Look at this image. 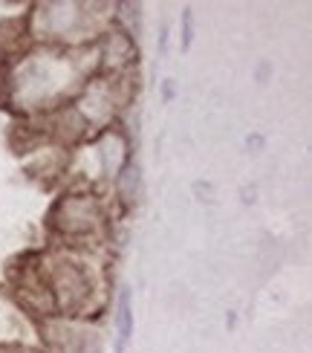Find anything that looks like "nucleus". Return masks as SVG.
Here are the masks:
<instances>
[{
  "instance_id": "nucleus-10",
  "label": "nucleus",
  "mask_w": 312,
  "mask_h": 353,
  "mask_svg": "<svg viewBox=\"0 0 312 353\" xmlns=\"http://www.w3.org/2000/svg\"><path fill=\"white\" fill-rule=\"evenodd\" d=\"M191 41H194V9H183V50H191Z\"/></svg>"
},
{
  "instance_id": "nucleus-1",
  "label": "nucleus",
  "mask_w": 312,
  "mask_h": 353,
  "mask_svg": "<svg viewBox=\"0 0 312 353\" xmlns=\"http://www.w3.org/2000/svg\"><path fill=\"white\" fill-rule=\"evenodd\" d=\"M101 72L96 43L35 47L12 58L0 72V99L21 116H50L70 105L81 87Z\"/></svg>"
},
{
  "instance_id": "nucleus-9",
  "label": "nucleus",
  "mask_w": 312,
  "mask_h": 353,
  "mask_svg": "<svg viewBox=\"0 0 312 353\" xmlns=\"http://www.w3.org/2000/svg\"><path fill=\"white\" fill-rule=\"evenodd\" d=\"M116 200L125 205V209H130V205H136V200H139V165L136 163H130L122 174L116 176Z\"/></svg>"
},
{
  "instance_id": "nucleus-6",
  "label": "nucleus",
  "mask_w": 312,
  "mask_h": 353,
  "mask_svg": "<svg viewBox=\"0 0 312 353\" xmlns=\"http://www.w3.org/2000/svg\"><path fill=\"white\" fill-rule=\"evenodd\" d=\"M43 353H101L98 330L87 325V319L50 316L38 327Z\"/></svg>"
},
{
  "instance_id": "nucleus-7",
  "label": "nucleus",
  "mask_w": 312,
  "mask_h": 353,
  "mask_svg": "<svg viewBox=\"0 0 312 353\" xmlns=\"http://www.w3.org/2000/svg\"><path fill=\"white\" fill-rule=\"evenodd\" d=\"M18 345L38 347L41 345L38 325L18 304V299L0 287V347H18Z\"/></svg>"
},
{
  "instance_id": "nucleus-4",
  "label": "nucleus",
  "mask_w": 312,
  "mask_h": 353,
  "mask_svg": "<svg viewBox=\"0 0 312 353\" xmlns=\"http://www.w3.org/2000/svg\"><path fill=\"white\" fill-rule=\"evenodd\" d=\"M47 226L58 241H64V246H87L107 226V203L96 188L64 191L52 203Z\"/></svg>"
},
{
  "instance_id": "nucleus-3",
  "label": "nucleus",
  "mask_w": 312,
  "mask_h": 353,
  "mask_svg": "<svg viewBox=\"0 0 312 353\" xmlns=\"http://www.w3.org/2000/svg\"><path fill=\"white\" fill-rule=\"evenodd\" d=\"M90 3H38L26 14L29 41L38 47H87L96 43L98 35L113 21L104 18V12Z\"/></svg>"
},
{
  "instance_id": "nucleus-2",
  "label": "nucleus",
  "mask_w": 312,
  "mask_h": 353,
  "mask_svg": "<svg viewBox=\"0 0 312 353\" xmlns=\"http://www.w3.org/2000/svg\"><path fill=\"white\" fill-rule=\"evenodd\" d=\"M43 281L55 316L90 319L104 307L101 263L84 246H58L41 252Z\"/></svg>"
},
{
  "instance_id": "nucleus-8",
  "label": "nucleus",
  "mask_w": 312,
  "mask_h": 353,
  "mask_svg": "<svg viewBox=\"0 0 312 353\" xmlns=\"http://www.w3.org/2000/svg\"><path fill=\"white\" fill-rule=\"evenodd\" d=\"M133 336V296L130 287L118 290L116 299V353H125Z\"/></svg>"
},
{
  "instance_id": "nucleus-5",
  "label": "nucleus",
  "mask_w": 312,
  "mask_h": 353,
  "mask_svg": "<svg viewBox=\"0 0 312 353\" xmlns=\"http://www.w3.org/2000/svg\"><path fill=\"white\" fill-rule=\"evenodd\" d=\"M79 168L72 174L84 176V188L90 183H116V176L122 174L133 159H130V139L118 125H110L93 134L87 142H81V151L76 154Z\"/></svg>"
}]
</instances>
